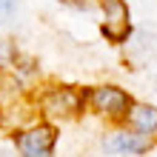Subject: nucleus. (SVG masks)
I'll return each instance as SVG.
<instances>
[{"label":"nucleus","instance_id":"nucleus-1","mask_svg":"<svg viewBox=\"0 0 157 157\" xmlns=\"http://www.w3.org/2000/svg\"><path fill=\"white\" fill-rule=\"evenodd\" d=\"M83 103H86V97H83L77 89H71V86H52V89H46L40 94V100H37L40 112L46 117H60V120L80 114Z\"/></svg>","mask_w":157,"mask_h":157},{"label":"nucleus","instance_id":"nucleus-2","mask_svg":"<svg viewBox=\"0 0 157 157\" xmlns=\"http://www.w3.org/2000/svg\"><path fill=\"white\" fill-rule=\"evenodd\" d=\"M14 146L20 157H52L54 146H57V132H54V126L34 123L14 134Z\"/></svg>","mask_w":157,"mask_h":157},{"label":"nucleus","instance_id":"nucleus-3","mask_svg":"<svg viewBox=\"0 0 157 157\" xmlns=\"http://www.w3.org/2000/svg\"><path fill=\"white\" fill-rule=\"evenodd\" d=\"M86 103L109 120H123L128 114V109H132V97L117 86H94L86 94Z\"/></svg>","mask_w":157,"mask_h":157},{"label":"nucleus","instance_id":"nucleus-4","mask_svg":"<svg viewBox=\"0 0 157 157\" xmlns=\"http://www.w3.org/2000/svg\"><path fill=\"white\" fill-rule=\"evenodd\" d=\"M103 12V34L112 43H123L132 32V14L126 0H97Z\"/></svg>","mask_w":157,"mask_h":157},{"label":"nucleus","instance_id":"nucleus-5","mask_svg":"<svg viewBox=\"0 0 157 157\" xmlns=\"http://www.w3.org/2000/svg\"><path fill=\"white\" fill-rule=\"evenodd\" d=\"M151 149V137H143L137 132H112L103 137V151L106 154H143Z\"/></svg>","mask_w":157,"mask_h":157},{"label":"nucleus","instance_id":"nucleus-6","mask_svg":"<svg viewBox=\"0 0 157 157\" xmlns=\"http://www.w3.org/2000/svg\"><path fill=\"white\" fill-rule=\"evenodd\" d=\"M126 120H128V126H132V132L143 134V137H151L157 132V109L149 106V103H132Z\"/></svg>","mask_w":157,"mask_h":157},{"label":"nucleus","instance_id":"nucleus-7","mask_svg":"<svg viewBox=\"0 0 157 157\" xmlns=\"http://www.w3.org/2000/svg\"><path fill=\"white\" fill-rule=\"evenodd\" d=\"M17 9H20V0H0V29L17 14Z\"/></svg>","mask_w":157,"mask_h":157},{"label":"nucleus","instance_id":"nucleus-8","mask_svg":"<svg viewBox=\"0 0 157 157\" xmlns=\"http://www.w3.org/2000/svg\"><path fill=\"white\" fill-rule=\"evenodd\" d=\"M17 60V49L12 46V40H0V66H14Z\"/></svg>","mask_w":157,"mask_h":157},{"label":"nucleus","instance_id":"nucleus-9","mask_svg":"<svg viewBox=\"0 0 157 157\" xmlns=\"http://www.w3.org/2000/svg\"><path fill=\"white\" fill-rule=\"evenodd\" d=\"M60 3H66V6H71V9H77V12H91V0H60Z\"/></svg>","mask_w":157,"mask_h":157},{"label":"nucleus","instance_id":"nucleus-10","mask_svg":"<svg viewBox=\"0 0 157 157\" xmlns=\"http://www.w3.org/2000/svg\"><path fill=\"white\" fill-rule=\"evenodd\" d=\"M154 89H157V80H154Z\"/></svg>","mask_w":157,"mask_h":157},{"label":"nucleus","instance_id":"nucleus-11","mask_svg":"<svg viewBox=\"0 0 157 157\" xmlns=\"http://www.w3.org/2000/svg\"><path fill=\"white\" fill-rule=\"evenodd\" d=\"M0 157H3V154H0Z\"/></svg>","mask_w":157,"mask_h":157}]
</instances>
